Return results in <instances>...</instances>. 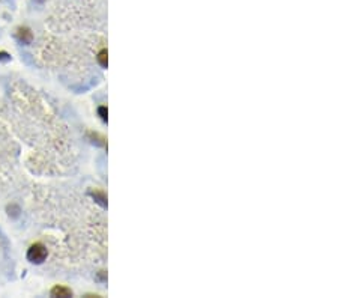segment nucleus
Wrapping results in <instances>:
<instances>
[{
    "instance_id": "obj_1",
    "label": "nucleus",
    "mask_w": 338,
    "mask_h": 298,
    "mask_svg": "<svg viewBox=\"0 0 338 298\" xmlns=\"http://www.w3.org/2000/svg\"><path fill=\"white\" fill-rule=\"evenodd\" d=\"M27 261L35 265H41L48 258V250L42 242H35L27 248Z\"/></svg>"
},
{
    "instance_id": "obj_2",
    "label": "nucleus",
    "mask_w": 338,
    "mask_h": 298,
    "mask_svg": "<svg viewBox=\"0 0 338 298\" xmlns=\"http://www.w3.org/2000/svg\"><path fill=\"white\" fill-rule=\"evenodd\" d=\"M15 38H17V41H18L20 44H23V45H30L32 41H33V33H32V30H30L27 26H20V27H17V30H15Z\"/></svg>"
},
{
    "instance_id": "obj_3",
    "label": "nucleus",
    "mask_w": 338,
    "mask_h": 298,
    "mask_svg": "<svg viewBox=\"0 0 338 298\" xmlns=\"http://www.w3.org/2000/svg\"><path fill=\"white\" fill-rule=\"evenodd\" d=\"M51 297H59V298H69L72 297V291L67 286H62V285H56L51 288L50 291Z\"/></svg>"
},
{
    "instance_id": "obj_4",
    "label": "nucleus",
    "mask_w": 338,
    "mask_h": 298,
    "mask_svg": "<svg viewBox=\"0 0 338 298\" xmlns=\"http://www.w3.org/2000/svg\"><path fill=\"white\" fill-rule=\"evenodd\" d=\"M89 194L92 196V199H93V201L98 205H101L102 208H107V194L104 191H101V190H90Z\"/></svg>"
},
{
    "instance_id": "obj_5",
    "label": "nucleus",
    "mask_w": 338,
    "mask_h": 298,
    "mask_svg": "<svg viewBox=\"0 0 338 298\" xmlns=\"http://www.w3.org/2000/svg\"><path fill=\"white\" fill-rule=\"evenodd\" d=\"M96 61H98L101 68H107L108 67V52H107V48H102L101 52L96 55Z\"/></svg>"
},
{
    "instance_id": "obj_6",
    "label": "nucleus",
    "mask_w": 338,
    "mask_h": 298,
    "mask_svg": "<svg viewBox=\"0 0 338 298\" xmlns=\"http://www.w3.org/2000/svg\"><path fill=\"white\" fill-rule=\"evenodd\" d=\"M89 137L92 139L93 143H96V145H99L102 148H107V139L104 136H101L98 133H89Z\"/></svg>"
},
{
    "instance_id": "obj_7",
    "label": "nucleus",
    "mask_w": 338,
    "mask_h": 298,
    "mask_svg": "<svg viewBox=\"0 0 338 298\" xmlns=\"http://www.w3.org/2000/svg\"><path fill=\"white\" fill-rule=\"evenodd\" d=\"M6 211H8V216L9 217H12V219H17L18 216H20V207H17V205H8V208H6Z\"/></svg>"
},
{
    "instance_id": "obj_8",
    "label": "nucleus",
    "mask_w": 338,
    "mask_h": 298,
    "mask_svg": "<svg viewBox=\"0 0 338 298\" xmlns=\"http://www.w3.org/2000/svg\"><path fill=\"white\" fill-rule=\"evenodd\" d=\"M96 112H98V116L101 118L102 122H107L108 121V109H107V106H99L96 109Z\"/></svg>"
},
{
    "instance_id": "obj_9",
    "label": "nucleus",
    "mask_w": 338,
    "mask_h": 298,
    "mask_svg": "<svg viewBox=\"0 0 338 298\" xmlns=\"http://www.w3.org/2000/svg\"><path fill=\"white\" fill-rule=\"evenodd\" d=\"M9 61H11L9 53H6V52H0V62H9Z\"/></svg>"
},
{
    "instance_id": "obj_10",
    "label": "nucleus",
    "mask_w": 338,
    "mask_h": 298,
    "mask_svg": "<svg viewBox=\"0 0 338 298\" xmlns=\"http://www.w3.org/2000/svg\"><path fill=\"white\" fill-rule=\"evenodd\" d=\"M98 279L102 280V282H105V280H107V273H105V271H99V273H98Z\"/></svg>"
}]
</instances>
